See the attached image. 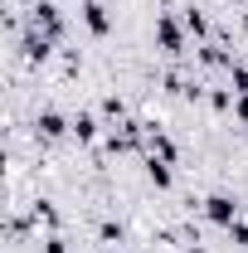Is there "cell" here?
<instances>
[{
  "label": "cell",
  "instance_id": "44dd1931",
  "mask_svg": "<svg viewBox=\"0 0 248 253\" xmlns=\"http://www.w3.org/2000/svg\"><path fill=\"white\" fill-rule=\"evenodd\" d=\"M244 30H248V15H244Z\"/></svg>",
  "mask_w": 248,
  "mask_h": 253
},
{
  "label": "cell",
  "instance_id": "7a4b0ae2",
  "mask_svg": "<svg viewBox=\"0 0 248 253\" xmlns=\"http://www.w3.org/2000/svg\"><path fill=\"white\" fill-rule=\"evenodd\" d=\"M30 25H34L39 34H49V39H59V34H63L59 5H54V0H34V5H30Z\"/></svg>",
  "mask_w": 248,
  "mask_h": 253
},
{
  "label": "cell",
  "instance_id": "5bb4252c",
  "mask_svg": "<svg viewBox=\"0 0 248 253\" xmlns=\"http://www.w3.org/2000/svg\"><path fill=\"white\" fill-rule=\"evenodd\" d=\"M234 97H239V93H229V88H214V93H209V107H214V112H229V107H234Z\"/></svg>",
  "mask_w": 248,
  "mask_h": 253
},
{
  "label": "cell",
  "instance_id": "30bf717a",
  "mask_svg": "<svg viewBox=\"0 0 248 253\" xmlns=\"http://www.w3.org/2000/svg\"><path fill=\"white\" fill-rule=\"evenodd\" d=\"M180 20H185V30L195 34V39H205V34H209V25H205V15H200L195 5H185V15H180Z\"/></svg>",
  "mask_w": 248,
  "mask_h": 253
},
{
  "label": "cell",
  "instance_id": "d6986e66",
  "mask_svg": "<svg viewBox=\"0 0 248 253\" xmlns=\"http://www.w3.org/2000/svg\"><path fill=\"white\" fill-rule=\"evenodd\" d=\"M234 112H239V122L248 126V93H239V97H234Z\"/></svg>",
  "mask_w": 248,
  "mask_h": 253
},
{
  "label": "cell",
  "instance_id": "9c48e42d",
  "mask_svg": "<svg viewBox=\"0 0 248 253\" xmlns=\"http://www.w3.org/2000/svg\"><path fill=\"white\" fill-rule=\"evenodd\" d=\"M73 136L88 146V141H97V136H102V122H97L93 112H78V117H73Z\"/></svg>",
  "mask_w": 248,
  "mask_h": 253
},
{
  "label": "cell",
  "instance_id": "6da1fadb",
  "mask_svg": "<svg viewBox=\"0 0 248 253\" xmlns=\"http://www.w3.org/2000/svg\"><path fill=\"white\" fill-rule=\"evenodd\" d=\"M185 20H175V15H156V44L165 49V54H185Z\"/></svg>",
  "mask_w": 248,
  "mask_h": 253
},
{
  "label": "cell",
  "instance_id": "e0dca14e",
  "mask_svg": "<svg viewBox=\"0 0 248 253\" xmlns=\"http://www.w3.org/2000/svg\"><path fill=\"white\" fill-rule=\"evenodd\" d=\"M97 234H102V239H107V244H122V224H112V219L102 224V229H97Z\"/></svg>",
  "mask_w": 248,
  "mask_h": 253
},
{
  "label": "cell",
  "instance_id": "8fae6325",
  "mask_svg": "<svg viewBox=\"0 0 248 253\" xmlns=\"http://www.w3.org/2000/svg\"><path fill=\"white\" fill-rule=\"evenodd\" d=\"M30 219H34V224H49V229H54V224H59V214H54V205H49V200H39V205L30 210Z\"/></svg>",
  "mask_w": 248,
  "mask_h": 253
},
{
  "label": "cell",
  "instance_id": "4fadbf2b",
  "mask_svg": "<svg viewBox=\"0 0 248 253\" xmlns=\"http://www.w3.org/2000/svg\"><path fill=\"white\" fill-rule=\"evenodd\" d=\"M200 59H205V63H214V68H219V63H224V68L234 63L229 54H224V49H219V44H205V49H200Z\"/></svg>",
  "mask_w": 248,
  "mask_h": 253
},
{
  "label": "cell",
  "instance_id": "7c38bea8",
  "mask_svg": "<svg viewBox=\"0 0 248 253\" xmlns=\"http://www.w3.org/2000/svg\"><path fill=\"white\" fill-rule=\"evenodd\" d=\"M229 83L234 93H248V63H229Z\"/></svg>",
  "mask_w": 248,
  "mask_h": 253
},
{
  "label": "cell",
  "instance_id": "ac0fdd59",
  "mask_svg": "<svg viewBox=\"0 0 248 253\" xmlns=\"http://www.w3.org/2000/svg\"><path fill=\"white\" fill-rule=\"evenodd\" d=\"M102 117H122V97H102Z\"/></svg>",
  "mask_w": 248,
  "mask_h": 253
},
{
  "label": "cell",
  "instance_id": "277c9868",
  "mask_svg": "<svg viewBox=\"0 0 248 253\" xmlns=\"http://www.w3.org/2000/svg\"><path fill=\"white\" fill-rule=\"evenodd\" d=\"M141 141H146V156H156V161H170V166L180 161V146H175V141H170V136H165L161 126H141Z\"/></svg>",
  "mask_w": 248,
  "mask_h": 253
},
{
  "label": "cell",
  "instance_id": "52a82bcc",
  "mask_svg": "<svg viewBox=\"0 0 248 253\" xmlns=\"http://www.w3.org/2000/svg\"><path fill=\"white\" fill-rule=\"evenodd\" d=\"M20 49H25V59H30V63H44L49 54H54V39H49V34H39V30H30L25 39H20Z\"/></svg>",
  "mask_w": 248,
  "mask_h": 253
},
{
  "label": "cell",
  "instance_id": "8992f818",
  "mask_svg": "<svg viewBox=\"0 0 248 253\" xmlns=\"http://www.w3.org/2000/svg\"><path fill=\"white\" fill-rule=\"evenodd\" d=\"M83 25H88V34H97V39L112 30V15H107L102 0H83Z\"/></svg>",
  "mask_w": 248,
  "mask_h": 253
},
{
  "label": "cell",
  "instance_id": "2e32d148",
  "mask_svg": "<svg viewBox=\"0 0 248 253\" xmlns=\"http://www.w3.org/2000/svg\"><path fill=\"white\" fill-rule=\"evenodd\" d=\"M44 253H68V239H63V234H49V239H44Z\"/></svg>",
  "mask_w": 248,
  "mask_h": 253
},
{
  "label": "cell",
  "instance_id": "3957f363",
  "mask_svg": "<svg viewBox=\"0 0 248 253\" xmlns=\"http://www.w3.org/2000/svg\"><path fill=\"white\" fill-rule=\"evenodd\" d=\"M200 210H205V219L219 224V229H229V224L239 219V200H234V195H209Z\"/></svg>",
  "mask_w": 248,
  "mask_h": 253
},
{
  "label": "cell",
  "instance_id": "9a60e30c",
  "mask_svg": "<svg viewBox=\"0 0 248 253\" xmlns=\"http://www.w3.org/2000/svg\"><path fill=\"white\" fill-rule=\"evenodd\" d=\"M229 239H234V244L248 253V224H244V219H234V224H229Z\"/></svg>",
  "mask_w": 248,
  "mask_h": 253
},
{
  "label": "cell",
  "instance_id": "5b68a950",
  "mask_svg": "<svg viewBox=\"0 0 248 253\" xmlns=\"http://www.w3.org/2000/svg\"><path fill=\"white\" fill-rule=\"evenodd\" d=\"M34 131H39L44 141H59V136H68V131H73V122H68L63 112H54V107H44V112L34 117Z\"/></svg>",
  "mask_w": 248,
  "mask_h": 253
},
{
  "label": "cell",
  "instance_id": "ba28073f",
  "mask_svg": "<svg viewBox=\"0 0 248 253\" xmlns=\"http://www.w3.org/2000/svg\"><path fill=\"white\" fill-rule=\"evenodd\" d=\"M146 180H151L156 190H170V185H175V170H170V161L146 156Z\"/></svg>",
  "mask_w": 248,
  "mask_h": 253
},
{
  "label": "cell",
  "instance_id": "ffe728a7",
  "mask_svg": "<svg viewBox=\"0 0 248 253\" xmlns=\"http://www.w3.org/2000/svg\"><path fill=\"white\" fill-rule=\"evenodd\" d=\"M185 253H209V249H200V244H190V249H185Z\"/></svg>",
  "mask_w": 248,
  "mask_h": 253
}]
</instances>
